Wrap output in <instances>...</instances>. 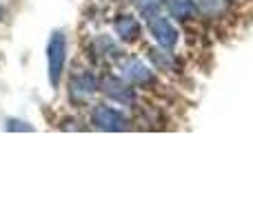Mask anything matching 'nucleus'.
<instances>
[{"mask_svg":"<svg viewBox=\"0 0 253 221\" xmlns=\"http://www.w3.org/2000/svg\"><path fill=\"white\" fill-rule=\"evenodd\" d=\"M65 60H67V38L62 31H56L47 44V64H49V80L53 87L60 84L62 71H65Z\"/></svg>","mask_w":253,"mask_h":221,"instance_id":"obj_1","label":"nucleus"},{"mask_svg":"<svg viewBox=\"0 0 253 221\" xmlns=\"http://www.w3.org/2000/svg\"><path fill=\"white\" fill-rule=\"evenodd\" d=\"M93 124L102 130H125L126 128V120L123 117V113L114 106H107V104H100L93 109V115H91Z\"/></svg>","mask_w":253,"mask_h":221,"instance_id":"obj_2","label":"nucleus"},{"mask_svg":"<svg viewBox=\"0 0 253 221\" xmlns=\"http://www.w3.org/2000/svg\"><path fill=\"white\" fill-rule=\"evenodd\" d=\"M149 29H151L153 38H156V42L160 44L162 49H171L175 42H178V31H175V27L171 25L169 18H162V16H153L149 18Z\"/></svg>","mask_w":253,"mask_h":221,"instance_id":"obj_3","label":"nucleus"},{"mask_svg":"<svg viewBox=\"0 0 253 221\" xmlns=\"http://www.w3.org/2000/svg\"><path fill=\"white\" fill-rule=\"evenodd\" d=\"M96 91H98V84L93 80V75L89 73H83V75L76 73L69 82V95L74 102H87Z\"/></svg>","mask_w":253,"mask_h":221,"instance_id":"obj_4","label":"nucleus"},{"mask_svg":"<svg viewBox=\"0 0 253 221\" xmlns=\"http://www.w3.org/2000/svg\"><path fill=\"white\" fill-rule=\"evenodd\" d=\"M98 87H100L102 91H105L107 95L111 97V100L118 102V104H131V102L135 100L133 89H129L126 84L120 82L118 78H114V75H107V78H102Z\"/></svg>","mask_w":253,"mask_h":221,"instance_id":"obj_5","label":"nucleus"},{"mask_svg":"<svg viewBox=\"0 0 253 221\" xmlns=\"http://www.w3.org/2000/svg\"><path fill=\"white\" fill-rule=\"evenodd\" d=\"M116 33H118V38L125 40V42H133V40H138V35H140L138 20L131 18V16L118 18V22H116Z\"/></svg>","mask_w":253,"mask_h":221,"instance_id":"obj_6","label":"nucleus"},{"mask_svg":"<svg viewBox=\"0 0 253 221\" xmlns=\"http://www.w3.org/2000/svg\"><path fill=\"white\" fill-rule=\"evenodd\" d=\"M125 75H126V78H129L133 84H138V87H142V84L153 82V75H151V71H149L144 64H140V62H135V60H131L129 64L125 66Z\"/></svg>","mask_w":253,"mask_h":221,"instance_id":"obj_7","label":"nucleus"},{"mask_svg":"<svg viewBox=\"0 0 253 221\" xmlns=\"http://www.w3.org/2000/svg\"><path fill=\"white\" fill-rule=\"evenodd\" d=\"M171 16H175L178 20H187L196 13V2L193 0H167Z\"/></svg>","mask_w":253,"mask_h":221,"instance_id":"obj_8","label":"nucleus"},{"mask_svg":"<svg viewBox=\"0 0 253 221\" xmlns=\"http://www.w3.org/2000/svg\"><path fill=\"white\" fill-rule=\"evenodd\" d=\"M9 130H31V126H22V122H18V120H13V122H9V126H7Z\"/></svg>","mask_w":253,"mask_h":221,"instance_id":"obj_9","label":"nucleus"}]
</instances>
